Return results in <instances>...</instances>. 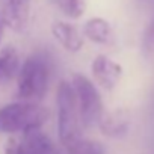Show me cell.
<instances>
[{
    "label": "cell",
    "instance_id": "cell-1",
    "mask_svg": "<svg viewBox=\"0 0 154 154\" xmlns=\"http://www.w3.org/2000/svg\"><path fill=\"white\" fill-rule=\"evenodd\" d=\"M50 66L42 54L29 56L18 69L17 97L20 101L36 103L42 100L48 88Z\"/></svg>",
    "mask_w": 154,
    "mask_h": 154
},
{
    "label": "cell",
    "instance_id": "cell-2",
    "mask_svg": "<svg viewBox=\"0 0 154 154\" xmlns=\"http://www.w3.org/2000/svg\"><path fill=\"white\" fill-rule=\"evenodd\" d=\"M48 118V110L36 103L17 101L0 109V133H24L41 128Z\"/></svg>",
    "mask_w": 154,
    "mask_h": 154
},
{
    "label": "cell",
    "instance_id": "cell-3",
    "mask_svg": "<svg viewBox=\"0 0 154 154\" xmlns=\"http://www.w3.org/2000/svg\"><path fill=\"white\" fill-rule=\"evenodd\" d=\"M57 104V131L62 145L66 148L77 139H80V115L77 107L74 89L69 82L62 80L56 92Z\"/></svg>",
    "mask_w": 154,
    "mask_h": 154
},
{
    "label": "cell",
    "instance_id": "cell-4",
    "mask_svg": "<svg viewBox=\"0 0 154 154\" xmlns=\"http://www.w3.org/2000/svg\"><path fill=\"white\" fill-rule=\"evenodd\" d=\"M71 86L75 94L77 107H79L80 122L83 127L91 128L98 125L104 110H103V101L98 94V89L95 85L88 79L86 75L74 72L71 75Z\"/></svg>",
    "mask_w": 154,
    "mask_h": 154
},
{
    "label": "cell",
    "instance_id": "cell-5",
    "mask_svg": "<svg viewBox=\"0 0 154 154\" xmlns=\"http://www.w3.org/2000/svg\"><path fill=\"white\" fill-rule=\"evenodd\" d=\"M51 151L53 143L41 128L11 136L5 145V154H50Z\"/></svg>",
    "mask_w": 154,
    "mask_h": 154
},
{
    "label": "cell",
    "instance_id": "cell-6",
    "mask_svg": "<svg viewBox=\"0 0 154 154\" xmlns=\"http://www.w3.org/2000/svg\"><path fill=\"white\" fill-rule=\"evenodd\" d=\"M91 71L94 75V80L104 89L110 91L113 89L119 79H121V74H122V68L119 63H116L115 60H112L107 56H97L92 63H91Z\"/></svg>",
    "mask_w": 154,
    "mask_h": 154
},
{
    "label": "cell",
    "instance_id": "cell-7",
    "mask_svg": "<svg viewBox=\"0 0 154 154\" xmlns=\"http://www.w3.org/2000/svg\"><path fill=\"white\" fill-rule=\"evenodd\" d=\"M29 11L30 0H6V6L0 14L3 15L6 26L15 30H23L29 20Z\"/></svg>",
    "mask_w": 154,
    "mask_h": 154
},
{
    "label": "cell",
    "instance_id": "cell-8",
    "mask_svg": "<svg viewBox=\"0 0 154 154\" xmlns=\"http://www.w3.org/2000/svg\"><path fill=\"white\" fill-rule=\"evenodd\" d=\"M98 127L106 136H110V137L124 136L130 128V113L124 109L103 113L98 122Z\"/></svg>",
    "mask_w": 154,
    "mask_h": 154
},
{
    "label": "cell",
    "instance_id": "cell-9",
    "mask_svg": "<svg viewBox=\"0 0 154 154\" xmlns=\"http://www.w3.org/2000/svg\"><path fill=\"white\" fill-rule=\"evenodd\" d=\"M51 32L60 45L68 51H79L83 47V36L75 26L65 21H54L51 24Z\"/></svg>",
    "mask_w": 154,
    "mask_h": 154
},
{
    "label": "cell",
    "instance_id": "cell-10",
    "mask_svg": "<svg viewBox=\"0 0 154 154\" xmlns=\"http://www.w3.org/2000/svg\"><path fill=\"white\" fill-rule=\"evenodd\" d=\"M83 35L95 44H110L113 39L110 24L100 17H94L85 23Z\"/></svg>",
    "mask_w": 154,
    "mask_h": 154
},
{
    "label": "cell",
    "instance_id": "cell-11",
    "mask_svg": "<svg viewBox=\"0 0 154 154\" xmlns=\"http://www.w3.org/2000/svg\"><path fill=\"white\" fill-rule=\"evenodd\" d=\"M20 68V57L17 50L12 45L5 47L0 51V82L8 80L18 71Z\"/></svg>",
    "mask_w": 154,
    "mask_h": 154
},
{
    "label": "cell",
    "instance_id": "cell-12",
    "mask_svg": "<svg viewBox=\"0 0 154 154\" xmlns=\"http://www.w3.org/2000/svg\"><path fill=\"white\" fill-rule=\"evenodd\" d=\"M66 149H68V154H104L106 152L104 146L100 142L85 139V137L77 139L69 146H66Z\"/></svg>",
    "mask_w": 154,
    "mask_h": 154
},
{
    "label": "cell",
    "instance_id": "cell-13",
    "mask_svg": "<svg viewBox=\"0 0 154 154\" xmlns=\"http://www.w3.org/2000/svg\"><path fill=\"white\" fill-rule=\"evenodd\" d=\"M51 2L69 18H80L85 12V0H51Z\"/></svg>",
    "mask_w": 154,
    "mask_h": 154
},
{
    "label": "cell",
    "instance_id": "cell-14",
    "mask_svg": "<svg viewBox=\"0 0 154 154\" xmlns=\"http://www.w3.org/2000/svg\"><path fill=\"white\" fill-rule=\"evenodd\" d=\"M143 50L146 53H152L154 51V17L151 20V23L148 24L145 33H143V41H142Z\"/></svg>",
    "mask_w": 154,
    "mask_h": 154
},
{
    "label": "cell",
    "instance_id": "cell-15",
    "mask_svg": "<svg viewBox=\"0 0 154 154\" xmlns=\"http://www.w3.org/2000/svg\"><path fill=\"white\" fill-rule=\"evenodd\" d=\"M5 29H6V23L3 20V15L0 14V42H2V38L5 35Z\"/></svg>",
    "mask_w": 154,
    "mask_h": 154
}]
</instances>
